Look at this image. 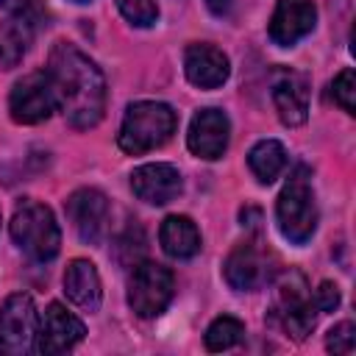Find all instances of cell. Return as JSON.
<instances>
[{"label": "cell", "mask_w": 356, "mask_h": 356, "mask_svg": "<svg viewBox=\"0 0 356 356\" xmlns=\"http://www.w3.org/2000/svg\"><path fill=\"white\" fill-rule=\"evenodd\" d=\"M44 72L53 83L58 108L64 111V117L72 128L86 131L103 120L106 78L89 56H83L75 44L56 42Z\"/></svg>", "instance_id": "obj_1"}, {"label": "cell", "mask_w": 356, "mask_h": 356, "mask_svg": "<svg viewBox=\"0 0 356 356\" xmlns=\"http://www.w3.org/2000/svg\"><path fill=\"white\" fill-rule=\"evenodd\" d=\"M178 117L167 103L159 100H136L128 106L122 125H120V147L131 156L147 153L161 147L164 142H170V136L175 134Z\"/></svg>", "instance_id": "obj_2"}, {"label": "cell", "mask_w": 356, "mask_h": 356, "mask_svg": "<svg viewBox=\"0 0 356 356\" xmlns=\"http://www.w3.org/2000/svg\"><path fill=\"white\" fill-rule=\"evenodd\" d=\"M275 220L281 234L292 245H306L317 228V203L312 189V175L306 167H298L289 181L284 184L278 203H275Z\"/></svg>", "instance_id": "obj_3"}, {"label": "cell", "mask_w": 356, "mask_h": 356, "mask_svg": "<svg viewBox=\"0 0 356 356\" xmlns=\"http://www.w3.org/2000/svg\"><path fill=\"white\" fill-rule=\"evenodd\" d=\"M11 239L14 245L33 261L56 259L61 248V231L53 211L39 200H22L11 217Z\"/></svg>", "instance_id": "obj_4"}, {"label": "cell", "mask_w": 356, "mask_h": 356, "mask_svg": "<svg viewBox=\"0 0 356 356\" xmlns=\"http://www.w3.org/2000/svg\"><path fill=\"white\" fill-rule=\"evenodd\" d=\"M172 292H175V281L164 264L139 261L128 281V306L134 309L136 317L153 320L170 306Z\"/></svg>", "instance_id": "obj_5"}, {"label": "cell", "mask_w": 356, "mask_h": 356, "mask_svg": "<svg viewBox=\"0 0 356 356\" xmlns=\"http://www.w3.org/2000/svg\"><path fill=\"white\" fill-rule=\"evenodd\" d=\"M275 320L292 339H306L314 328V300L306 292V281L300 273H286L284 281L278 284L275 306H273Z\"/></svg>", "instance_id": "obj_6"}, {"label": "cell", "mask_w": 356, "mask_h": 356, "mask_svg": "<svg viewBox=\"0 0 356 356\" xmlns=\"http://www.w3.org/2000/svg\"><path fill=\"white\" fill-rule=\"evenodd\" d=\"M56 108H58V100H56V92H53L47 72H31V75L19 78L8 95L11 120L19 125L44 122Z\"/></svg>", "instance_id": "obj_7"}, {"label": "cell", "mask_w": 356, "mask_h": 356, "mask_svg": "<svg viewBox=\"0 0 356 356\" xmlns=\"http://www.w3.org/2000/svg\"><path fill=\"white\" fill-rule=\"evenodd\" d=\"M36 306L31 300V295H11L6 298L3 309H0V337H3V353H28L33 348V337H36Z\"/></svg>", "instance_id": "obj_8"}, {"label": "cell", "mask_w": 356, "mask_h": 356, "mask_svg": "<svg viewBox=\"0 0 356 356\" xmlns=\"http://www.w3.org/2000/svg\"><path fill=\"white\" fill-rule=\"evenodd\" d=\"M64 209H67V217H70L75 234H78L83 242L95 245V242H100L103 234L108 231L111 209H108V197H106L100 189H89V186L75 189V192L67 197Z\"/></svg>", "instance_id": "obj_9"}, {"label": "cell", "mask_w": 356, "mask_h": 356, "mask_svg": "<svg viewBox=\"0 0 356 356\" xmlns=\"http://www.w3.org/2000/svg\"><path fill=\"white\" fill-rule=\"evenodd\" d=\"M83 334H86V328L72 312H67L61 303H50L36 323L33 350H39L44 356L64 353V350L75 348L83 339Z\"/></svg>", "instance_id": "obj_10"}, {"label": "cell", "mask_w": 356, "mask_h": 356, "mask_svg": "<svg viewBox=\"0 0 356 356\" xmlns=\"http://www.w3.org/2000/svg\"><path fill=\"white\" fill-rule=\"evenodd\" d=\"M314 22H317V8L312 0H278L267 33L278 47H289L303 36H309Z\"/></svg>", "instance_id": "obj_11"}, {"label": "cell", "mask_w": 356, "mask_h": 356, "mask_svg": "<svg viewBox=\"0 0 356 356\" xmlns=\"http://www.w3.org/2000/svg\"><path fill=\"white\" fill-rule=\"evenodd\" d=\"M228 134H231V122L220 108H200L189 122L186 145L197 159L214 161L225 153Z\"/></svg>", "instance_id": "obj_12"}, {"label": "cell", "mask_w": 356, "mask_h": 356, "mask_svg": "<svg viewBox=\"0 0 356 356\" xmlns=\"http://www.w3.org/2000/svg\"><path fill=\"white\" fill-rule=\"evenodd\" d=\"M181 172L172 164H142L131 172V189L150 206H164L181 195Z\"/></svg>", "instance_id": "obj_13"}, {"label": "cell", "mask_w": 356, "mask_h": 356, "mask_svg": "<svg viewBox=\"0 0 356 356\" xmlns=\"http://www.w3.org/2000/svg\"><path fill=\"white\" fill-rule=\"evenodd\" d=\"M273 103L278 111V120L289 128L303 125L309 117V86L300 72L292 70H275L273 72Z\"/></svg>", "instance_id": "obj_14"}, {"label": "cell", "mask_w": 356, "mask_h": 356, "mask_svg": "<svg viewBox=\"0 0 356 356\" xmlns=\"http://www.w3.org/2000/svg\"><path fill=\"white\" fill-rule=\"evenodd\" d=\"M184 70H186L189 83H195L200 89H217L231 75L228 56L220 47L206 44V42H197V44H189L186 47V53H184Z\"/></svg>", "instance_id": "obj_15"}, {"label": "cell", "mask_w": 356, "mask_h": 356, "mask_svg": "<svg viewBox=\"0 0 356 356\" xmlns=\"http://www.w3.org/2000/svg\"><path fill=\"white\" fill-rule=\"evenodd\" d=\"M222 275L228 281L231 289L236 292H250L256 286H261L267 281V261L264 253L256 248V242H242L236 245L225 264H222Z\"/></svg>", "instance_id": "obj_16"}, {"label": "cell", "mask_w": 356, "mask_h": 356, "mask_svg": "<svg viewBox=\"0 0 356 356\" xmlns=\"http://www.w3.org/2000/svg\"><path fill=\"white\" fill-rule=\"evenodd\" d=\"M64 292L75 306H81L86 312H97V306L103 300V284H100L95 264L86 259H72L64 273Z\"/></svg>", "instance_id": "obj_17"}, {"label": "cell", "mask_w": 356, "mask_h": 356, "mask_svg": "<svg viewBox=\"0 0 356 356\" xmlns=\"http://www.w3.org/2000/svg\"><path fill=\"white\" fill-rule=\"evenodd\" d=\"M161 248L172 259H192L200 250V231L186 214H170L159 231Z\"/></svg>", "instance_id": "obj_18"}, {"label": "cell", "mask_w": 356, "mask_h": 356, "mask_svg": "<svg viewBox=\"0 0 356 356\" xmlns=\"http://www.w3.org/2000/svg\"><path fill=\"white\" fill-rule=\"evenodd\" d=\"M248 167L259 184H273L286 167V150L275 139H261L248 153Z\"/></svg>", "instance_id": "obj_19"}, {"label": "cell", "mask_w": 356, "mask_h": 356, "mask_svg": "<svg viewBox=\"0 0 356 356\" xmlns=\"http://www.w3.org/2000/svg\"><path fill=\"white\" fill-rule=\"evenodd\" d=\"M31 33L33 28L19 22V19H6L0 22V64L3 67H17L31 44Z\"/></svg>", "instance_id": "obj_20"}, {"label": "cell", "mask_w": 356, "mask_h": 356, "mask_svg": "<svg viewBox=\"0 0 356 356\" xmlns=\"http://www.w3.org/2000/svg\"><path fill=\"white\" fill-rule=\"evenodd\" d=\"M245 337V325L231 317V314H222L217 317L209 328H206V348L209 350H228L234 345H239Z\"/></svg>", "instance_id": "obj_21"}, {"label": "cell", "mask_w": 356, "mask_h": 356, "mask_svg": "<svg viewBox=\"0 0 356 356\" xmlns=\"http://www.w3.org/2000/svg\"><path fill=\"white\" fill-rule=\"evenodd\" d=\"M0 8L11 17V19H19L31 28L42 25L47 19V6L44 0H0Z\"/></svg>", "instance_id": "obj_22"}, {"label": "cell", "mask_w": 356, "mask_h": 356, "mask_svg": "<svg viewBox=\"0 0 356 356\" xmlns=\"http://www.w3.org/2000/svg\"><path fill=\"white\" fill-rule=\"evenodd\" d=\"M117 8L120 14L136 25V28H150L156 19H159V6L156 0H117Z\"/></svg>", "instance_id": "obj_23"}, {"label": "cell", "mask_w": 356, "mask_h": 356, "mask_svg": "<svg viewBox=\"0 0 356 356\" xmlns=\"http://www.w3.org/2000/svg\"><path fill=\"white\" fill-rule=\"evenodd\" d=\"M331 97L345 114H356V75L353 70H342L331 83Z\"/></svg>", "instance_id": "obj_24"}, {"label": "cell", "mask_w": 356, "mask_h": 356, "mask_svg": "<svg viewBox=\"0 0 356 356\" xmlns=\"http://www.w3.org/2000/svg\"><path fill=\"white\" fill-rule=\"evenodd\" d=\"M353 345H356V325H353L350 320L334 325V328L328 331V337H325V348H328L331 353H339V356L353 353Z\"/></svg>", "instance_id": "obj_25"}, {"label": "cell", "mask_w": 356, "mask_h": 356, "mask_svg": "<svg viewBox=\"0 0 356 356\" xmlns=\"http://www.w3.org/2000/svg\"><path fill=\"white\" fill-rule=\"evenodd\" d=\"M339 306V286L334 281H323L314 289V309L320 312H334Z\"/></svg>", "instance_id": "obj_26"}, {"label": "cell", "mask_w": 356, "mask_h": 356, "mask_svg": "<svg viewBox=\"0 0 356 356\" xmlns=\"http://www.w3.org/2000/svg\"><path fill=\"white\" fill-rule=\"evenodd\" d=\"M206 6H209V11H211L214 17H222V14H228V11H231L234 0H206Z\"/></svg>", "instance_id": "obj_27"}, {"label": "cell", "mask_w": 356, "mask_h": 356, "mask_svg": "<svg viewBox=\"0 0 356 356\" xmlns=\"http://www.w3.org/2000/svg\"><path fill=\"white\" fill-rule=\"evenodd\" d=\"M0 353H3V337H0Z\"/></svg>", "instance_id": "obj_28"}, {"label": "cell", "mask_w": 356, "mask_h": 356, "mask_svg": "<svg viewBox=\"0 0 356 356\" xmlns=\"http://www.w3.org/2000/svg\"><path fill=\"white\" fill-rule=\"evenodd\" d=\"M72 3H89V0H72Z\"/></svg>", "instance_id": "obj_29"}]
</instances>
